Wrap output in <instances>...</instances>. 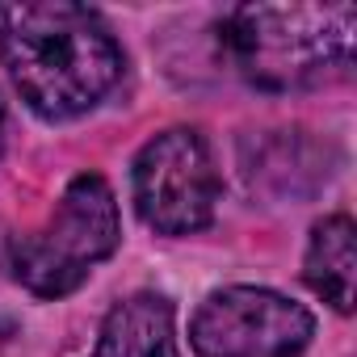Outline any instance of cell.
Masks as SVG:
<instances>
[{
    "label": "cell",
    "mask_w": 357,
    "mask_h": 357,
    "mask_svg": "<svg viewBox=\"0 0 357 357\" xmlns=\"http://www.w3.org/2000/svg\"><path fill=\"white\" fill-rule=\"evenodd\" d=\"M0 63L38 118L68 122L114 93L126 55L101 13L68 0H22L0 5Z\"/></svg>",
    "instance_id": "obj_1"
},
{
    "label": "cell",
    "mask_w": 357,
    "mask_h": 357,
    "mask_svg": "<svg viewBox=\"0 0 357 357\" xmlns=\"http://www.w3.org/2000/svg\"><path fill=\"white\" fill-rule=\"evenodd\" d=\"M219 43L231 68L261 93L336 84L353 72V5H240L223 17Z\"/></svg>",
    "instance_id": "obj_2"
},
{
    "label": "cell",
    "mask_w": 357,
    "mask_h": 357,
    "mask_svg": "<svg viewBox=\"0 0 357 357\" xmlns=\"http://www.w3.org/2000/svg\"><path fill=\"white\" fill-rule=\"evenodd\" d=\"M122 244L118 198L101 172H80L68 181L51 219L9 248L13 278L38 298H63L84 286L93 265L109 261Z\"/></svg>",
    "instance_id": "obj_3"
},
{
    "label": "cell",
    "mask_w": 357,
    "mask_h": 357,
    "mask_svg": "<svg viewBox=\"0 0 357 357\" xmlns=\"http://www.w3.org/2000/svg\"><path fill=\"white\" fill-rule=\"evenodd\" d=\"M130 198L155 236H194L211 227L219 206V168L202 130L168 126L151 135L130 164Z\"/></svg>",
    "instance_id": "obj_4"
},
{
    "label": "cell",
    "mask_w": 357,
    "mask_h": 357,
    "mask_svg": "<svg viewBox=\"0 0 357 357\" xmlns=\"http://www.w3.org/2000/svg\"><path fill=\"white\" fill-rule=\"evenodd\" d=\"M311 336L315 315L269 286H223L190 319L198 357H303Z\"/></svg>",
    "instance_id": "obj_5"
},
{
    "label": "cell",
    "mask_w": 357,
    "mask_h": 357,
    "mask_svg": "<svg viewBox=\"0 0 357 357\" xmlns=\"http://www.w3.org/2000/svg\"><path fill=\"white\" fill-rule=\"evenodd\" d=\"M93 357H181L172 303L155 290H139L114 303L101 319Z\"/></svg>",
    "instance_id": "obj_6"
},
{
    "label": "cell",
    "mask_w": 357,
    "mask_h": 357,
    "mask_svg": "<svg viewBox=\"0 0 357 357\" xmlns=\"http://www.w3.org/2000/svg\"><path fill=\"white\" fill-rule=\"evenodd\" d=\"M303 282L340 315L353 311L357 294V227L349 215H328L307 236Z\"/></svg>",
    "instance_id": "obj_7"
},
{
    "label": "cell",
    "mask_w": 357,
    "mask_h": 357,
    "mask_svg": "<svg viewBox=\"0 0 357 357\" xmlns=\"http://www.w3.org/2000/svg\"><path fill=\"white\" fill-rule=\"evenodd\" d=\"M9 248H13V240H9V231H5V223H0V265L9 261Z\"/></svg>",
    "instance_id": "obj_8"
},
{
    "label": "cell",
    "mask_w": 357,
    "mask_h": 357,
    "mask_svg": "<svg viewBox=\"0 0 357 357\" xmlns=\"http://www.w3.org/2000/svg\"><path fill=\"white\" fill-rule=\"evenodd\" d=\"M0 151H5V101H0Z\"/></svg>",
    "instance_id": "obj_9"
}]
</instances>
